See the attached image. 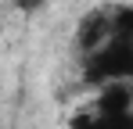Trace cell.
Here are the masks:
<instances>
[{"mask_svg":"<svg viewBox=\"0 0 133 129\" xmlns=\"http://www.w3.org/2000/svg\"><path fill=\"white\" fill-rule=\"evenodd\" d=\"M130 75H133V36L126 32H115L97 50L83 54V83L94 90L115 79H130Z\"/></svg>","mask_w":133,"mask_h":129,"instance_id":"6da1fadb","label":"cell"},{"mask_svg":"<svg viewBox=\"0 0 133 129\" xmlns=\"http://www.w3.org/2000/svg\"><path fill=\"white\" fill-rule=\"evenodd\" d=\"M111 11H115V4H108V7L101 4V7L83 11V18L76 22V50H79V54L97 50V47L111 36Z\"/></svg>","mask_w":133,"mask_h":129,"instance_id":"7a4b0ae2","label":"cell"},{"mask_svg":"<svg viewBox=\"0 0 133 129\" xmlns=\"http://www.w3.org/2000/svg\"><path fill=\"white\" fill-rule=\"evenodd\" d=\"M97 101H94V111L101 115H126L133 111V90L126 86V79H115V83H104L97 86Z\"/></svg>","mask_w":133,"mask_h":129,"instance_id":"3957f363","label":"cell"},{"mask_svg":"<svg viewBox=\"0 0 133 129\" xmlns=\"http://www.w3.org/2000/svg\"><path fill=\"white\" fill-rule=\"evenodd\" d=\"M68 129H133V111L126 115H101V111H79V115H72V122Z\"/></svg>","mask_w":133,"mask_h":129,"instance_id":"277c9868","label":"cell"},{"mask_svg":"<svg viewBox=\"0 0 133 129\" xmlns=\"http://www.w3.org/2000/svg\"><path fill=\"white\" fill-rule=\"evenodd\" d=\"M43 4H47V0H15V7H18L22 15H36Z\"/></svg>","mask_w":133,"mask_h":129,"instance_id":"5b68a950","label":"cell"}]
</instances>
